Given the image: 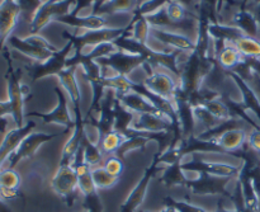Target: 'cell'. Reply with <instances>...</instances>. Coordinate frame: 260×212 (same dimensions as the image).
Returning a JSON list of instances; mask_svg holds the SVG:
<instances>
[{
    "label": "cell",
    "instance_id": "20",
    "mask_svg": "<svg viewBox=\"0 0 260 212\" xmlns=\"http://www.w3.org/2000/svg\"><path fill=\"white\" fill-rule=\"evenodd\" d=\"M117 96V94H116ZM119 103L127 108L128 111H131L132 113L140 114V113H154V114H160V116H164L149 99L146 98L142 94L137 93V92H129V93L121 94V96H117Z\"/></svg>",
    "mask_w": 260,
    "mask_h": 212
},
{
    "label": "cell",
    "instance_id": "17",
    "mask_svg": "<svg viewBox=\"0 0 260 212\" xmlns=\"http://www.w3.org/2000/svg\"><path fill=\"white\" fill-rule=\"evenodd\" d=\"M85 141V134H84V119L81 114L75 116V126L73 129L70 139L66 141L65 146L62 149L60 165H71L74 163L76 154Z\"/></svg>",
    "mask_w": 260,
    "mask_h": 212
},
{
    "label": "cell",
    "instance_id": "23",
    "mask_svg": "<svg viewBox=\"0 0 260 212\" xmlns=\"http://www.w3.org/2000/svg\"><path fill=\"white\" fill-rule=\"evenodd\" d=\"M248 140V135H246L244 129H231L229 131L223 132L221 136L216 139V144L221 147L223 153H231L238 152L239 149L244 146V144Z\"/></svg>",
    "mask_w": 260,
    "mask_h": 212
},
{
    "label": "cell",
    "instance_id": "34",
    "mask_svg": "<svg viewBox=\"0 0 260 212\" xmlns=\"http://www.w3.org/2000/svg\"><path fill=\"white\" fill-rule=\"evenodd\" d=\"M149 136L145 134H141V132H136L134 136L128 137V139L124 140V142L122 144V146L119 147V150L117 152V157L123 158L127 153L134 152V150L137 149H144L146 146V144L149 142Z\"/></svg>",
    "mask_w": 260,
    "mask_h": 212
},
{
    "label": "cell",
    "instance_id": "35",
    "mask_svg": "<svg viewBox=\"0 0 260 212\" xmlns=\"http://www.w3.org/2000/svg\"><path fill=\"white\" fill-rule=\"evenodd\" d=\"M91 178L94 180V185L99 190H109V188L114 187L118 182L119 178L113 177L109 174L103 167H98L91 169Z\"/></svg>",
    "mask_w": 260,
    "mask_h": 212
},
{
    "label": "cell",
    "instance_id": "22",
    "mask_svg": "<svg viewBox=\"0 0 260 212\" xmlns=\"http://www.w3.org/2000/svg\"><path fill=\"white\" fill-rule=\"evenodd\" d=\"M8 43L12 46L14 50H17L18 52L22 53V55L27 56V57L32 58L33 61L38 64H43L46 63L47 60H50L51 57L53 56L52 51L48 50H42V48H38L32 46L30 43H28L27 41L23 40V38H19L18 36L13 35L10 36L9 40H8Z\"/></svg>",
    "mask_w": 260,
    "mask_h": 212
},
{
    "label": "cell",
    "instance_id": "31",
    "mask_svg": "<svg viewBox=\"0 0 260 212\" xmlns=\"http://www.w3.org/2000/svg\"><path fill=\"white\" fill-rule=\"evenodd\" d=\"M124 140H126V137L123 135H121L117 131H111L104 135V136H102L99 147H101L102 153L107 155V157L108 155H116L119 147L124 142Z\"/></svg>",
    "mask_w": 260,
    "mask_h": 212
},
{
    "label": "cell",
    "instance_id": "28",
    "mask_svg": "<svg viewBox=\"0 0 260 212\" xmlns=\"http://www.w3.org/2000/svg\"><path fill=\"white\" fill-rule=\"evenodd\" d=\"M234 22H235V27L243 31L244 35L256 38V36H258V20L250 12H248V10L238 12L234 15Z\"/></svg>",
    "mask_w": 260,
    "mask_h": 212
},
{
    "label": "cell",
    "instance_id": "15",
    "mask_svg": "<svg viewBox=\"0 0 260 212\" xmlns=\"http://www.w3.org/2000/svg\"><path fill=\"white\" fill-rule=\"evenodd\" d=\"M230 178L211 177L207 174H200V177L194 180H188L187 187L194 195H225L230 197V193L226 191L228 180Z\"/></svg>",
    "mask_w": 260,
    "mask_h": 212
},
{
    "label": "cell",
    "instance_id": "47",
    "mask_svg": "<svg viewBox=\"0 0 260 212\" xmlns=\"http://www.w3.org/2000/svg\"><path fill=\"white\" fill-rule=\"evenodd\" d=\"M0 212H12L2 200H0Z\"/></svg>",
    "mask_w": 260,
    "mask_h": 212
},
{
    "label": "cell",
    "instance_id": "7",
    "mask_svg": "<svg viewBox=\"0 0 260 212\" xmlns=\"http://www.w3.org/2000/svg\"><path fill=\"white\" fill-rule=\"evenodd\" d=\"M150 38L162 43L169 48H175L180 52L193 53L197 51V41L193 40L189 36L179 32H172V31L160 29V28L151 27L150 31Z\"/></svg>",
    "mask_w": 260,
    "mask_h": 212
},
{
    "label": "cell",
    "instance_id": "5",
    "mask_svg": "<svg viewBox=\"0 0 260 212\" xmlns=\"http://www.w3.org/2000/svg\"><path fill=\"white\" fill-rule=\"evenodd\" d=\"M55 93L57 96V106L55 109L48 113H41V112H27L25 117H37L42 119L45 124H57L61 126H65L66 129L70 130L75 126V121L71 119L70 112H69L68 97L65 92L61 88H55Z\"/></svg>",
    "mask_w": 260,
    "mask_h": 212
},
{
    "label": "cell",
    "instance_id": "9",
    "mask_svg": "<svg viewBox=\"0 0 260 212\" xmlns=\"http://www.w3.org/2000/svg\"><path fill=\"white\" fill-rule=\"evenodd\" d=\"M129 129L145 135H152L170 131L174 129V125L165 116L154 113H140L135 114Z\"/></svg>",
    "mask_w": 260,
    "mask_h": 212
},
{
    "label": "cell",
    "instance_id": "25",
    "mask_svg": "<svg viewBox=\"0 0 260 212\" xmlns=\"http://www.w3.org/2000/svg\"><path fill=\"white\" fill-rule=\"evenodd\" d=\"M134 117H135V113H132L131 111L124 108V107L119 103L118 99H116V102H114L113 131L119 132V134L123 135V136L127 139V135H128L129 127H131L132 121H134Z\"/></svg>",
    "mask_w": 260,
    "mask_h": 212
},
{
    "label": "cell",
    "instance_id": "43",
    "mask_svg": "<svg viewBox=\"0 0 260 212\" xmlns=\"http://www.w3.org/2000/svg\"><path fill=\"white\" fill-rule=\"evenodd\" d=\"M246 142H248L249 147L260 157V129H254L253 131L248 135Z\"/></svg>",
    "mask_w": 260,
    "mask_h": 212
},
{
    "label": "cell",
    "instance_id": "16",
    "mask_svg": "<svg viewBox=\"0 0 260 212\" xmlns=\"http://www.w3.org/2000/svg\"><path fill=\"white\" fill-rule=\"evenodd\" d=\"M157 165H159V162H157L156 157H155L154 163L151 164V167H150L149 169H146L144 177L140 179V182L137 183L136 187L134 188V191H132V192L129 193L128 197H127L126 202L122 205L121 212H135L142 205L150 182H151V179L154 178L155 173H156L157 170Z\"/></svg>",
    "mask_w": 260,
    "mask_h": 212
},
{
    "label": "cell",
    "instance_id": "41",
    "mask_svg": "<svg viewBox=\"0 0 260 212\" xmlns=\"http://www.w3.org/2000/svg\"><path fill=\"white\" fill-rule=\"evenodd\" d=\"M165 202H167V206H172L178 212H206L203 208L197 207L192 203L179 202V201H175L173 198H165Z\"/></svg>",
    "mask_w": 260,
    "mask_h": 212
},
{
    "label": "cell",
    "instance_id": "32",
    "mask_svg": "<svg viewBox=\"0 0 260 212\" xmlns=\"http://www.w3.org/2000/svg\"><path fill=\"white\" fill-rule=\"evenodd\" d=\"M202 106H205L220 121L225 122L234 118L233 111H231L230 107H229V104L225 101H221V99L217 98L210 99V101H206Z\"/></svg>",
    "mask_w": 260,
    "mask_h": 212
},
{
    "label": "cell",
    "instance_id": "18",
    "mask_svg": "<svg viewBox=\"0 0 260 212\" xmlns=\"http://www.w3.org/2000/svg\"><path fill=\"white\" fill-rule=\"evenodd\" d=\"M107 15L99 14H89V15H74L68 14L62 17L56 18L55 22L63 23L70 27H75L78 29H81L83 32L86 31H95L102 29V28H108V19Z\"/></svg>",
    "mask_w": 260,
    "mask_h": 212
},
{
    "label": "cell",
    "instance_id": "48",
    "mask_svg": "<svg viewBox=\"0 0 260 212\" xmlns=\"http://www.w3.org/2000/svg\"><path fill=\"white\" fill-rule=\"evenodd\" d=\"M216 212H236V211H229V210H223V208H218Z\"/></svg>",
    "mask_w": 260,
    "mask_h": 212
},
{
    "label": "cell",
    "instance_id": "21",
    "mask_svg": "<svg viewBox=\"0 0 260 212\" xmlns=\"http://www.w3.org/2000/svg\"><path fill=\"white\" fill-rule=\"evenodd\" d=\"M141 0H104L91 14L99 15H114V14H129L139 10Z\"/></svg>",
    "mask_w": 260,
    "mask_h": 212
},
{
    "label": "cell",
    "instance_id": "45",
    "mask_svg": "<svg viewBox=\"0 0 260 212\" xmlns=\"http://www.w3.org/2000/svg\"><path fill=\"white\" fill-rule=\"evenodd\" d=\"M8 114L12 116V104L9 101L0 102V117H7Z\"/></svg>",
    "mask_w": 260,
    "mask_h": 212
},
{
    "label": "cell",
    "instance_id": "42",
    "mask_svg": "<svg viewBox=\"0 0 260 212\" xmlns=\"http://www.w3.org/2000/svg\"><path fill=\"white\" fill-rule=\"evenodd\" d=\"M84 207L86 212H103V205L98 193L84 197Z\"/></svg>",
    "mask_w": 260,
    "mask_h": 212
},
{
    "label": "cell",
    "instance_id": "12",
    "mask_svg": "<svg viewBox=\"0 0 260 212\" xmlns=\"http://www.w3.org/2000/svg\"><path fill=\"white\" fill-rule=\"evenodd\" d=\"M53 137H56L55 134H46V132H30L27 137L23 139L18 149L12 154V157L8 159L9 162V168L14 169L15 165L23 159H28V158L33 157L38 147L43 145L45 142L50 141Z\"/></svg>",
    "mask_w": 260,
    "mask_h": 212
},
{
    "label": "cell",
    "instance_id": "40",
    "mask_svg": "<svg viewBox=\"0 0 260 212\" xmlns=\"http://www.w3.org/2000/svg\"><path fill=\"white\" fill-rule=\"evenodd\" d=\"M78 190L80 191L81 195H83L84 197L98 193V188H96L95 185H94V180H93V178H91V173L90 174L84 175V177L79 178Z\"/></svg>",
    "mask_w": 260,
    "mask_h": 212
},
{
    "label": "cell",
    "instance_id": "10",
    "mask_svg": "<svg viewBox=\"0 0 260 212\" xmlns=\"http://www.w3.org/2000/svg\"><path fill=\"white\" fill-rule=\"evenodd\" d=\"M20 20L19 5L15 0H3L0 3V50H3Z\"/></svg>",
    "mask_w": 260,
    "mask_h": 212
},
{
    "label": "cell",
    "instance_id": "3",
    "mask_svg": "<svg viewBox=\"0 0 260 212\" xmlns=\"http://www.w3.org/2000/svg\"><path fill=\"white\" fill-rule=\"evenodd\" d=\"M128 32L127 28H102L95 31H86L78 35L69 36V40L73 42L76 51H80L84 47H95L107 42H116L118 38L126 36Z\"/></svg>",
    "mask_w": 260,
    "mask_h": 212
},
{
    "label": "cell",
    "instance_id": "37",
    "mask_svg": "<svg viewBox=\"0 0 260 212\" xmlns=\"http://www.w3.org/2000/svg\"><path fill=\"white\" fill-rule=\"evenodd\" d=\"M17 4L19 5L20 9V18H24L28 22V24H30L33 17L37 13V10L40 9L41 5L43 4V0H15Z\"/></svg>",
    "mask_w": 260,
    "mask_h": 212
},
{
    "label": "cell",
    "instance_id": "44",
    "mask_svg": "<svg viewBox=\"0 0 260 212\" xmlns=\"http://www.w3.org/2000/svg\"><path fill=\"white\" fill-rule=\"evenodd\" d=\"M19 196V190H9V188H5L0 186V200H2L3 202L15 200V198H18Z\"/></svg>",
    "mask_w": 260,
    "mask_h": 212
},
{
    "label": "cell",
    "instance_id": "30",
    "mask_svg": "<svg viewBox=\"0 0 260 212\" xmlns=\"http://www.w3.org/2000/svg\"><path fill=\"white\" fill-rule=\"evenodd\" d=\"M233 78L235 79V81L238 83L239 88H240L241 93H243V97H244V103H245L246 108H249L250 111H253L254 113L258 116L259 121H260V102L259 99L256 98L255 93H254L253 90H251L250 86L248 85V84L244 81V79L241 78V76H239L238 74L234 73L233 74Z\"/></svg>",
    "mask_w": 260,
    "mask_h": 212
},
{
    "label": "cell",
    "instance_id": "33",
    "mask_svg": "<svg viewBox=\"0 0 260 212\" xmlns=\"http://www.w3.org/2000/svg\"><path fill=\"white\" fill-rule=\"evenodd\" d=\"M193 109V116H194V119L197 122H200L203 127L206 129V131L208 130H213L216 127H218L220 125H222L223 122L220 121L218 118H216L205 106L202 104H198V106L192 107Z\"/></svg>",
    "mask_w": 260,
    "mask_h": 212
},
{
    "label": "cell",
    "instance_id": "13",
    "mask_svg": "<svg viewBox=\"0 0 260 212\" xmlns=\"http://www.w3.org/2000/svg\"><path fill=\"white\" fill-rule=\"evenodd\" d=\"M78 182L79 177L73 165H60L51 180V188L66 200H71L78 190Z\"/></svg>",
    "mask_w": 260,
    "mask_h": 212
},
{
    "label": "cell",
    "instance_id": "4",
    "mask_svg": "<svg viewBox=\"0 0 260 212\" xmlns=\"http://www.w3.org/2000/svg\"><path fill=\"white\" fill-rule=\"evenodd\" d=\"M182 168L185 172H194L198 174H207L211 177L218 178H235L239 177L243 167L222 162H205V160H194V162L182 163Z\"/></svg>",
    "mask_w": 260,
    "mask_h": 212
},
{
    "label": "cell",
    "instance_id": "38",
    "mask_svg": "<svg viewBox=\"0 0 260 212\" xmlns=\"http://www.w3.org/2000/svg\"><path fill=\"white\" fill-rule=\"evenodd\" d=\"M20 183V175L15 172L12 168H8L5 170H0V186L9 190H19Z\"/></svg>",
    "mask_w": 260,
    "mask_h": 212
},
{
    "label": "cell",
    "instance_id": "14",
    "mask_svg": "<svg viewBox=\"0 0 260 212\" xmlns=\"http://www.w3.org/2000/svg\"><path fill=\"white\" fill-rule=\"evenodd\" d=\"M36 127L35 121H28L23 127H15L5 134L2 144H0V170H2L3 164L12 157L13 153L18 149L20 142L24 137H27L33 129Z\"/></svg>",
    "mask_w": 260,
    "mask_h": 212
},
{
    "label": "cell",
    "instance_id": "36",
    "mask_svg": "<svg viewBox=\"0 0 260 212\" xmlns=\"http://www.w3.org/2000/svg\"><path fill=\"white\" fill-rule=\"evenodd\" d=\"M83 158H84V162H85L86 164L90 165L91 169L101 167L102 163L104 162V154L102 153L99 145L89 144L86 140L84 141Z\"/></svg>",
    "mask_w": 260,
    "mask_h": 212
},
{
    "label": "cell",
    "instance_id": "11",
    "mask_svg": "<svg viewBox=\"0 0 260 212\" xmlns=\"http://www.w3.org/2000/svg\"><path fill=\"white\" fill-rule=\"evenodd\" d=\"M74 48L75 47H74L73 42L70 41V42L63 47V50H58L57 52L53 53V56L50 60L30 68L29 75L30 78H32V80H38V79L43 78V76L57 75L60 71L66 69V63H68L69 60V53H70Z\"/></svg>",
    "mask_w": 260,
    "mask_h": 212
},
{
    "label": "cell",
    "instance_id": "2",
    "mask_svg": "<svg viewBox=\"0 0 260 212\" xmlns=\"http://www.w3.org/2000/svg\"><path fill=\"white\" fill-rule=\"evenodd\" d=\"M76 0H46L33 17L29 24V35H38L56 18L73 13Z\"/></svg>",
    "mask_w": 260,
    "mask_h": 212
},
{
    "label": "cell",
    "instance_id": "6",
    "mask_svg": "<svg viewBox=\"0 0 260 212\" xmlns=\"http://www.w3.org/2000/svg\"><path fill=\"white\" fill-rule=\"evenodd\" d=\"M7 81H8V96L9 99L8 101L12 104V117L14 119L15 127H23L24 126V96L22 93V88H20L19 76H18L17 71L13 70L12 64L9 61V70L7 74Z\"/></svg>",
    "mask_w": 260,
    "mask_h": 212
},
{
    "label": "cell",
    "instance_id": "24",
    "mask_svg": "<svg viewBox=\"0 0 260 212\" xmlns=\"http://www.w3.org/2000/svg\"><path fill=\"white\" fill-rule=\"evenodd\" d=\"M217 58L221 68L225 69V70L236 69L239 65H241V64L244 63V60H245V57L239 52V50L235 47V45H234L233 42H228V41H225L222 47L218 50Z\"/></svg>",
    "mask_w": 260,
    "mask_h": 212
},
{
    "label": "cell",
    "instance_id": "8",
    "mask_svg": "<svg viewBox=\"0 0 260 212\" xmlns=\"http://www.w3.org/2000/svg\"><path fill=\"white\" fill-rule=\"evenodd\" d=\"M101 66H109L113 69L118 75L128 76L129 74L134 73L136 69L144 65L145 60L139 55H132V53L126 52V51L118 50L117 52L95 60Z\"/></svg>",
    "mask_w": 260,
    "mask_h": 212
},
{
    "label": "cell",
    "instance_id": "29",
    "mask_svg": "<svg viewBox=\"0 0 260 212\" xmlns=\"http://www.w3.org/2000/svg\"><path fill=\"white\" fill-rule=\"evenodd\" d=\"M161 182L167 187H174V186L183 185L185 186L188 182L187 172L182 168V162L175 163V164L168 165L164 174L161 177Z\"/></svg>",
    "mask_w": 260,
    "mask_h": 212
},
{
    "label": "cell",
    "instance_id": "46",
    "mask_svg": "<svg viewBox=\"0 0 260 212\" xmlns=\"http://www.w3.org/2000/svg\"><path fill=\"white\" fill-rule=\"evenodd\" d=\"M8 121L5 117H0V134H5L7 132Z\"/></svg>",
    "mask_w": 260,
    "mask_h": 212
},
{
    "label": "cell",
    "instance_id": "27",
    "mask_svg": "<svg viewBox=\"0 0 260 212\" xmlns=\"http://www.w3.org/2000/svg\"><path fill=\"white\" fill-rule=\"evenodd\" d=\"M233 43L244 57L255 58V60L260 58V41L258 38L244 35L234 41Z\"/></svg>",
    "mask_w": 260,
    "mask_h": 212
},
{
    "label": "cell",
    "instance_id": "19",
    "mask_svg": "<svg viewBox=\"0 0 260 212\" xmlns=\"http://www.w3.org/2000/svg\"><path fill=\"white\" fill-rule=\"evenodd\" d=\"M79 69V65L76 66H69V68L63 69L62 71L57 74L58 79H60L61 86L63 90L68 94L69 99H70L71 104H73V111L75 116L80 113V88H79L78 79H76V70Z\"/></svg>",
    "mask_w": 260,
    "mask_h": 212
},
{
    "label": "cell",
    "instance_id": "26",
    "mask_svg": "<svg viewBox=\"0 0 260 212\" xmlns=\"http://www.w3.org/2000/svg\"><path fill=\"white\" fill-rule=\"evenodd\" d=\"M129 28L131 29L128 31H131V33L127 32L126 37L137 41V42L142 43V45H146L150 38V31H151V25L147 22L146 17L137 14V17L135 18L134 22L129 25Z\"/></svg>",
    "mask_w": 260,
    "mask_h": 212
},
{
    "label": "cell",
    "instance_id": "1",
    "mask_svg": "<svg viewBox=\"0 0 260 212\" xmlns=\"http://www.w3.org/2000/svg\"><path fill=\"white\" fill-rule=\"evenodd\" d=\"M144 85L150 93L170 101L177 106L175 97L180 88V79L168 69L157 66L151 68V73L142 80Z\"/></svg>",
    "mask_w": 260,
    "mask_h": 212
},
{
    "label": "cell",
    "instance_id": "39",
    "mask_svg": "<svg viewBox=\"0 0 260 212\" xmlns=\"http://www.w3.org/2000/svg\"><path fill=\"white\" fill-rule=\"evenodd\" d=\"M102 167H103L109 174L113 175V177L116 178H119L123 174L124 164L123 162H122V158L117 157V155H108V157L104 159Z\"/></svg>",
    "mask_w": 260,
    "mask_h": 212
}]
</instances>
